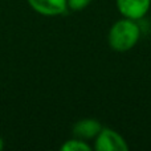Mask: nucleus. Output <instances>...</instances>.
<instances>
[{
  "instance_id": "f257e3e1",
  "label": "nucleus",
  "mask_w": 151,
  "mask_h": 151,
  "mask_svg": "<svg viewBox=\"0 0 151 151\" xmlns=\"http://www.w3.org/2000/svg\"><path fill=\"white\" fill-rule=\"evenodd\" d=\"M141 29L135 20L122 17L115 21L107 33V42L115 52H127L133 49L139 41Z\"/></svg>"
},
{
  "instance_id": "f03ea898",
  "label": "nucleus",
  "mask_w": 151,
  "mask_h": 151,
  "mask_svg": "<svg viewBox=\"0 0 151 151\" xmlns=\"http://www.w3.org/2000/svg\"><path fill=\"white\" fill-rule=\"evenodd\" d=\"M93 149L97 151H126L129 150V145L119 133L110 127H102L94 138Z\"/></svg>"
},
{
  "instance_id": "7ed1b4c3",
  "label": "nucleus",
  "mask_w": 151,
  "mask_h": 151,
  "mask_svg": "<svg viewBox=\"0 0 151 151\" xmlns=\"http://www.w3.org/2000/svg\"><path fill=\"white\" fill-rule=\"evenodd\" d=\"M151 0H117V9L122 17L141 20L149 13Z\"/></svg>"
},
{
  "instance_id": "20e7f679",
  "label": "nucleus",
  "mask_w": 151,
  "mask_h": 151,
  "mask_svg": "<svg viewBox=\"0 0 151 151\" xmlns=\"http://www.w3.org/2000/svg\"><path fill=\"white\" fill-rule=\"evenodd\" d=\"M29 7L41 16H60L68 9V0H27Z\"/></svg>"
},
{
  "instance_id": "39448f33",
  "label": "nucleus",
  "mask_w": 151,
  "mask_h": 151,
  "mask_svg": "<svg viewBox=\"0 0 151 151\" xmlns=\"http://www.w3.org/2000/svg\"><path fill=\"white\" fill-rule=\"evenodd\" d=\"M104 126L94 118H82L73 125V135L82 141H91L99 134Z\"/></svg>"
},
{
  "instance_id": "423d86ee",
  "label": "nucleus",
  "mask_w": 151,
  "mask_h": 151,
  "mask_svg": "<svg viewBox=\"0 0 151 151\" xmlns=\"http://www.w3.org/2000/svg\"><path fill=\"white\" fill-rule=\"evenodd\" d=\"M60 149L61 151H90L91 147L89 146L86 141H82V139L74 137V138L66 141Z\"/></svg>"
},
{
  "instance_id": "0eeeda50",
  "label": "nucleus",
  "mask_w": 151,
  "mask_h": 151,
  "mask_svg": "<svg viewBox=\"0 0 151 151\" xmlns=\"http://www.w3.org/2000/svg\"><path fill=\"white\" fill-rule=\"evenodd\" d=\"M93 0H68V8L72 11H82Z\"/></svg>"
},
{
  "instance_id": "6e6552de",
  "label": "nucleus",
  "mask_w": 151,
  "mask_h": 151,
  "mask_svg": "<svg viewBox=\"0 0 151 151\" xmlns=\"http://www.w3.org/2000/svg\"><path fill=\"white\" fill-rule=\"evenodd\" d=\"M4 149V141H3V138L0 137V150Z\"/></svg>"
}]
</instances>
